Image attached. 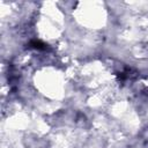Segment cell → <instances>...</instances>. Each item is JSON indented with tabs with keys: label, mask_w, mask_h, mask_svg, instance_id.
<instances>
[{
	"label": "cell",
	"mask_w": 148,
	"mask_h": 148,
	"mask_svg": "<svg viewBox=\"0 0 148 148\" xmlns=\"http://www.w3.org/2000/svg\"><path fill=\"white\" fill-rule=\"evenodd\" d=\"M30 47H34V49H37V50H45L46 49V45L44 43H42L40 40H32L30 42Z\"/></svg>",
	"instance_id": "6da1fadb"
}]
</instances>
